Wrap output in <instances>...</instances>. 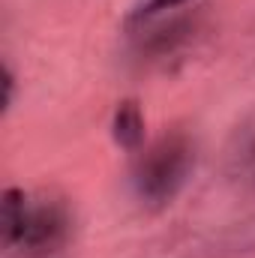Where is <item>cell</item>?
Returning <instances> with one entry per match:
<instances>
[{
  "label": "cell",
  "mask_w": 255,
  "mask_h": 258,
  "mask_svg": "<svg viewBox=\"0 0 255 258\" xmlns=\"http://www.w3.org/2000/svg\"><path fill=\"white\" fill-rule=\"evenodd\" d=\"M183 174H186V150L177 144H162L141 165V177H138L141 195L165 198L174 192V186L183 180Z\"/></svg>",
  "instance_id": "7a4b0ae2"
},
{
  "label": "cell",
  "mask_w": 255,
  "mask_h": 258,
  "mask_svg": "<svg viewBox=\"0 0 255 258\" xmlns=\"http://www.w3.org/2000/svg\"><path fill=\"white\" fill-rule=\"evenodd\" d=\"M186 0H135L132 3V18H147V15H156L162 9H174Z\"/></svg>",
  "instance_id": "277c9868"
},
{
  "label": "cell",
  "mask_w": 255,
  "mask_h": 258,
  "mask_svg": "<svg viewBox=\"0 0 255 258\" xmlns=\"http://www.w3.org/2000/svg\"><path fill=\"white\" fill-rule=\"evenodd\" d=\"M114 138L123 144V147H135L141 141V114L132 102H123L117 108V117H114Z\"/></svg>",
  "instance_id": "3957f363"
},
{
  "label": "cell",
  "mask_w": 255,
  "mask_h": 258,
  "mask_svg": "<svg viewBox=\"0 0 255 258\" xmlns=\"http://www.w3.org/2000/svg\"><path fill=\"white\" fill-rule=\"evenodd\" d=\"M3 225H6V243L42 249L57 243L66 222L54 207H30L24 192L9 189L3 195Z\"/></svg>",
  "instance_id": "6da1fadb"
}]
</instances>
